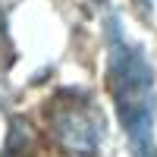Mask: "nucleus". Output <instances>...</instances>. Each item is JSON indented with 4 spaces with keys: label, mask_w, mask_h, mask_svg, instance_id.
<instances>
[{
    "label": "nucleus",
    "mask_w": 157,
    "mask_h": 157,
    "mask_svg": "<svg viewBox=\"0 0 157 157\" xmlns=\"http://www.w3.org/2000/svg\"><path fill=\"white\" fill-rule=\"evenodd\" d=\"M107 82L132 157H157L154 154V116H157L154 66L148 60V50L126 38L123 22L116 16H107Z\"/></svg>",
    "instance_id": "f257e3e1"
},
{
    "label": "nucleus",
    "mask_w": 157,
    "mask_h": 157,
    "mask_svg": "<svg viewBox=\"0 0 157 157\" xmlns=\"http://www.w3.org/2000/svg\"><path fill=\"white\" fill-rule=\"evenodd\" d=\"M50 132L72 154H94L107 135V123L88 91L66 88L50 101Z\"/></svg>",
    "instance_id": "f03ea898"
},
{
    "label": "nucleus",
    "mask_w": 157,
    "mask_h": 157,
    "mask_svg": "<svg viewBox=\"0 0 157 157\" xmlns=\"http://www.w3.org/2000/svg\"><path fill=\"white\" fill-rule=\"evenodd\" d=\"M0 19H3V16H0ZM0 41H6V32H3V25H0Z\"/></svg>",
    "instance_id": "20e7f679"
},
{
    "label": "nucleus",
    "mask_w": 157,
    "mask_h": 157,
    "mask_svg": "<svg viewBox=\"0 0 157 157\" xmlns=\"http://www.w3.org/2000/svg\"><path fill=\"white\" fill-rule=\"evenodd\" d=\"M0 157H35V132L25 120H13L10 123V135H6V148Z\"/></svg>",
    "instance_id": "7ed1b4c3"
}]
</instances>
